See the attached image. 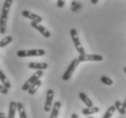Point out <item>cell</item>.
I'll list each match as a JSON object with an SVG mask.
<instances>
[{
  "label": "cell",
  "mask_w": 126,
  "mask_h": 118,
  "mask_svg": "<svg viewBox=\"0 0 126 118\" xmlns=\"http://www.w3.org/2000/svg\"><path fill=\"white\" fill-rule=\"evenodd\" d=\"M115 111H116V109H115L114 105H111V106L108 108V110L106 111V113L104 114V115H103V118H111L112 115H113V114H114Z\"/></svg>",
  "instance_id": "20"
},
{
  "label": "cell",
  "mask_w": 126,
  "mask_h": 118,
  "mask_svg": "<svg viewBox=\"0 0 126 118\" xmlns=\"http://www.w3.org/2000/svg\"><path fill=\"white\" fill-rule=\"evenodd\" d=\"M28 67L30 69H34L37 71H43L48 67V64L47 63H38V62H31L28 64Z\"/></svg>",
  "instance_id": "10"
},
{
  "label": "cell",
  "mask_w": 126,
  "mask_h": 118,
  "mask_svg": "<svg viewBox=\"0 0 126 118\" xmlns=\"http://www.w3.org/2000/svg\"><path fill=\"white\" fill-rule=\"evenodd\" d=\"M54 96H55V92L53 89H48L46 92V100L44 110L46 113H49L52 109V105H53V100H54Z\"/></svg>",
  "instance_id": "6"
},
{
  "label": "cell",
  "mask_w": 126,
  "mask_h": 118,
  "mask_svg": "<svg viewBox=\"0 0 126 118\" xmlns=\"http://www.w3.org/2000/svg\"><path fill=\"white\" fill-rule=\"evenodd\" d=\"M100 112V107L98 106H94L93 107H86L84 109L82 110V114L83 115H87V116H90L92 115H94V114H97V113Z\"/></svg>",
  "instance_id": "11"
},
{
  "label": "cell",
  "mask_w": 126,
  "mask_h": 118,
  "mask_svg": "<svg viewBox=\"0 0 126 118\" xmlns=\"http://www.w3.org/2000/svg\"><path fill=\"white\" fill-rule=\"evenodd\" d=\"M123 71H124V72H125V74H126V66L124 67V68H123Z\"/></svg>",
  "instance_id": "29"
},
{
  "label": "cell",
  "mask_w": 126,
  "mask_h": 118,
  "mask_svg": "<svg viewBox=\"0 0 126 118\" xmlns=\"http://www.w3.org/2000/svg\"><path fill=\"white\" fill-rule=\"evenodd\" d=\"M82 7H83V6H82V4H80L79 2H76V1H72L71 10L73 12L79 11V10H80Z\"/></svg>",
  "instance_id": "21"
},
{
  "label": "cell",
  "mask_w": 126,
  "mask_h": 118,
  "mask_svg": "<svg viewBox=\"0 0 126 118\" xmlns=\"http://www.w3.org/2000/svg\"><path fill=\"white\" fill-rule=\"evenodd\" d=\"M71 118H79V117H78L77 114H75V113H74V114H72Z\"/></svg>",
  "instance_id": "25"
},
{
  "label": "cell",
  "mask_w": 126,
  "mask_h": 118,
  "mask_svg": "<svg viewBox=\"0 0 126 118\" xmlns=\"http://www.w3.org/2000/svg\"><path fill=\"white\" fill-rule=\"evenodd\" d=\"M87 118H94V116H88Z\"/></svg>",
  "instance_id": "30"
},
{
  "label": "cell",
  "mask_w": 126,
  "mask_h": 118,
  "mask_svg": "<svg viewBox=\"0 0 126 118\" xmlns=\"http://www.w3.org/2000/svg\"><path fill=\"white\" fill-rule=\"evenodd\" d=\"M60 107H61V102L55 101V103H54L53 109H52L51 115H50V117L49 118H57L59 111H60Z\"/></svg>",
  "instance_id": "14"
},
{
  "label": "cell",
  "mask_w": 126,
  "mask_h": 118,
  "mask_svg": "<svg viewBox=\"0 0 126 118\" xmlns=\"http://www.w3.org/2000/svg\"><path fill=\"white\" fill-rule=\"evenodd\" d=\"M123 106L124 109H126V98H125V100H124V102L123 103Z\"/></svg>",
  "instance_id": "27"
},
{
  "label": "cell",
  "mask_w": 126,
  "mask_h": 118,
  "mask_svg": "<svg viewBox=\"0 0 126 118\" xmlns=\"http://www.w3.org/2000/svg\"><path fill=\"white\" fill-rule=\"evenodd\" d=\"M0 93L3 94V95L8 94V89H7L6 86H4L2 84H0Z\"/></svg>",
  "instance_id": "23"
},
{
  "label": "cell",
  "mask_w": 126,
  "mask_h": 118,
  "mask_svg": "<svg viewBox=\"0 0 126 118\" xmlns=\"http://www.w3.org/2000/svg\"><path fill=\"white\" fill-rule=\"evenodd\" d=\"M17 110V103L15 101H11L9 104V110L7 118H15L16 117V113Z\"/></svg>",
  "instance_id": "12"
},
{
  "label": "cell",
  "mask_w": 126,
  "mask_h": 118,
  "mask_svg": "<svg viewBox=\"0 0 126 118\" xmlns=\"http://www.w3.org/2000/svg\"><path fill=\"white\" fill-rule=\"evenodd\" d=\"M64 4H65V2H64L63 0H58V1H57V6L59 7V8H62V7H63Z\"/></svg>",
  "instance_id": "24"
},
{
  "label": "cell",
  "mask_w": 126,
  "mask_h": 118,
  "mask_svg": "<svg viewBox=\"0 0 126 118\" xmlns=\"http://www.w3.org/2000/svg\"><path fill=\"white\" fill-rule=\"evenodd\" d=\"M101 82L103 84H106V85H112V84H113L112 79L110 77H108V76H105V75L101 76Z\"/></svg>",
  "instance_id": "22"
},
{
  "label": "cell",
  "mask_w": 126,
  "mask_h": 118,
  "mask_svg": "<svg viewBox=\"0 0 126 118\" xmlns=\"http://www.w3.org/2000/svg\"><path fill=\"white\" fill-rule=\"evenodd\" d=\"M114 106H115V109L118 111V113H120L121 115H125L126 109H124V108H123V103H121L120 101H115Z\"/></svg>",
  "instance_id": "18"
},
{
  "label": "cell",
  "mask_w": 126,
  "mask_h": 118,
  "mask_svg": "<svg viewBox=\"0 0 126 118\" xmlns=\"http://www.w3.org/2000/svg\"><path fill=\"white\" fill-rule=\"evenodd\" d=\"M41 84H42V81L41 80H38V81H36L35 83L32 85L30 88H29V90L27 91L28 92V94L30 95H34L35 93H36V91H37L38 89H39V87L41 86Z\"/></svg>",
  "instance_id": "16"
},
{
  "label": "cell",
  "mask_w": 126,
  "mask_h": 118,
  "mask_svg": "<svg viewBox=\"0 0 126 118\" xmlns=\"http://www.w3.org/2000/svg\"><path fill=\"white\" fill-rule=\"evenodd\" d=\"M0 118H6V115L3 112H0Z\"/></svg>",
  "instance_id": "26"
},
{
  "label": "cell",
  "mask_w": 126,
  "mask_h": 118,
  "mask_svg": "<svg viewBox=\"0 0 126 118\" xmlns=\"http://www.w3.org/2000/svg\"><path fill=\"white\" fill-rule=\"evenodd\" d=\"M17 111L19 114V118H27L26 109H25V106L22 104V102H17Z\"/></svg>",
  "instance_id": "17"
},
{
  "label": "cell",
  "mask_w": 126,
  "mask_h": 118,
  "mask_svg": "<svg viewBox=\"0 0 126 118\" xmlns=\"http://www.w3.org/2000/svg\"><path fill=\"white\" fill-rule=\"evenodd\" d=\"M22 16L26 18H28V19H30L31 22H36V23L40 24L43 21L42 17L34 14V13H32L31 11H28V10H24V11H22Z\"/></svg>",
  "instance_id": "8"
},
{
  "label": "cell",
  "mask_w": 126,
  "mask_h": 118,
  "mask_svg": "<svg viewBox=\"0 0 126 118\" xmlns=\"http://www.w3.org/2000/svg\"><path fill=\"white\" fill-rule=\"evenodd\" d=\"M46 55L44 49H31V50H19L16 53L18 57H30V56H43Z\"/></svg>",
  "instance_id": "2"
},
{
  "label": "cell",
  "mask_w": 126,
  "mask_h": 118,
  "mask_svg": "<svg viewBox=\"0 0 126 118\" xmlns=\"http://www.w3.org/2000/svg\"><path fill=\"white\" fill-rule=\"evenodd\" d=\"M91 3L96 4V3H98V0H91Z\"/></svg>",
  "instance_id": "28"
},
{
  "label": "cell",
  "mask_w": 126,
  "mask_h": 118,
  "mask_svg": "<svg viewBox=\"0 0 126 118\" xmlns=\"http://www.w3.org/2000/svg\"><path fill=\"white\" fill-rule=\"evenodd\" d=\"M44 75V72L43 71H36V72L34 73V75H32L31 77H29L26 82L23 84V86H22V90L23 91H28L29 88L34 84L36 81L40 80V77H42Z\"/></svg>",
  "instance_id": "4"
},
{
  "label": "cell",
  "mask_w": 126,
  "mask_h": 118,
  "mask_svg": "<svg viewBox=\"0 0 126 118\" xmlns=\"http://www.w3.org/2000/svg\"><path fill=\"white\" fill-rule=\"evenodd\" d=\"M79 98H80L81 101H82V102H83V104H85L87 107H93L94 106V103H93V101L91 100L88 96H87L86 94H84V93H83V92L79 93Z\"/></svg>",
  "instance_id": "13"
},
{
  "label": "cell",
  "mask_w": 126,
  "mask_h": 118,
  "mask_svg": "<svg viewBox=\"0 0 126 118\" xmlns=\"http://www.w3.org/2000/svg\"><path fill=\"white\" fill-rule=\"evenodd\" d=\"M80 62H87V61H96L101 62L103 60V57L101 55H95V54H85L83 55H79L78 57Z\"/></svg>",
  "instance_id": "7"
},
{
  "label": "cell",
  "mask_w": 126,
  "mask_h": 118,
  "mask_svg": "<svg viewBox=\"0 0 126 118\" xmlns=\"http://www.w3.org/2000/svg\"><path fill=\"white\" fill-rule=\"evenodd\" d=\"M70 35H71V37H72V40L75 44V46L76 50H77V52L79 53V55H85V50L84 48L82 46V43H81L80 39H79V36H78V33H77V30L75 28H72L70 30Z\"/></svg>",
  "instance_id": "3"
},
{
  "label": "cell",
  "mask_w": 126,
  "mask_h": 118,
  "mask_svg": "<svg viewBox=\"0 0 126 118\" xmlns=\"http://www.w3.org/2000/svg\"><path fill=\"white\" fill-rule=\"evenodd\" d=\"M80 63L81 62L79 61L78 58H75V59H74V60L72 61L71 64H70L69 66L67 67V69L65 70L64 74L63 75V77L62 78H63V81H67L71 78V76L73 75L74 72H75V70L76 69V67H77L78 65H79Z\"/></svg>",
  "instance_id": "5"
},
{
  "label": "cell",
  "mask_w": 126,
  "mask_h": 118,
  "mask_svg": "<svg viewBox=\"0 0 126 118\" xmlns=\"http://www.w3.org/2000/svg\"><path fill=\"white\" fill-rule=\"evenodd\" d=\"M13 40V37H12L11 35H8V36H6V37H4L3 39H1L0 40V48H3L5 47L6 46H7L8 44H10Z\"/></svg>",
  "instance_id": "19"
},
{
  "label": "cell",
  "mask_w": 126,
  "mask_h": 118,
  "mask_svg": "<svg viewBox=\"0 0 126 118\" xmlns=\"http://www.w3.org/2000/svg\"><path fill=\"white\" fill-rule=\"evenodd\" d=\"M13 4V0H6L4 3L2 13L0 16V34H5L6 31V24L8 19V14Z\"/></svg>",
  "instance_id": "1"
},
{
  "label": "cell",
  "mask_w": 126,
  "mask_h": 118,
  "mask_svg": "<svg viewBox=\"0 0 126 118\" xmlns=\"http://www.w3.org/2000/svg\"><path fill=\"white\" fill-rule=\"evenodd\" d=\"M0 81L3 84L4 86H6L7 89L11 88V84L9 82V80L7 79V76L5 75V73L3 72V70L0 68Z\"/></svg>",
  "instance_id": "15"
},
{
  "label": "cell",
  "mask_w": 126,
  "mask_h": 118,
  "mask_svg": "<svg viewBox=\"0 0 126 118\" xmlns=\"http://www.w3.org/2000/svg\"><path fill=\"white\" fill-rule=\"evenodd\" d=\"M30 25H31L32 27H34V29H36L37 31H39V33H41V35H44L46 38H49L51 36V33H50L43 25L38 24V23H36V22H31Z\"/></svg>",
  "instance_id": "9"
}]
</instances>
